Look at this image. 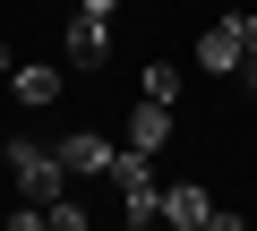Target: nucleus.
Segmentation results:
<instances>
[{
	"label": "nucleus",
	"instance_id": "20e7f679",
	"mask_svg": "<svg viewBox=\"0 0 257 231\" xmlns=\"http://www.w3.org/2000/svg\"><path fill=\"white\" fill-rule=\"evenodd\" d=\"M52 154L69 163V180H111V163H120V146H111L103 129H69V137H60Z\"/></svg>",
	"mask_w": 257,
	"mask_h": 231
},
{
	"label": "nucleus",
	"instance_id": "39448f33",
	"mask_svg": "<svg viewBox=\"0 0 257 231\" xmlns=\"http://www.w3.org/2000/svg\"><path fill=\"white\" fill-rule=\"evenodd\" d=\"M197 69H206V77H240V9L197 35Z\"/></svg>",
	"mask_w": 257,
	"mask_h": 231
},
{
	"label": "nucleus",
	"instance_id": "1a4fd4ad",
	"mask_svg": "<svg viewBox=\"0 0 257 231\" xmlns=\"http://www.w3.org/2000/svg\"><path fill=\"white\" fill-rule=\"evenodd\" d=\"M138 86H146V103H180V69H172V60H146Z\"/></svg>",
	"mask_w": 257,
	"mask_h": 231
},
{
	"label": "nucleus",
	"instance_id": "0eeeda50",
	"mask_svg": "<svg viewBox=\"0 0 257 231\" xmlns=\"http://www.w3.org/2000/svg\"><path fill=\"white\" fill-rule=\"evenodd\" d=\"M206 214H214V197H206L197 180H172V188H163V231H197Z\"/></svg>",
	"mask_w": 257,
	"mask_h": 231
},
{
	"label": "nucleus",
	"instance_id": "6e6552de",
	"mask_svg": "<svg viewBox=\"0 0 257 231\" xmlns=\"http://www.w3.org/2000/svg\"><path fill=\"white\" fill-rule=\"evenodd\" d=\"M9 94H18L26 111H43V103L60 94V69H43V60H18V69H9Z\"/></svg>",
	"mask_w": 257,
	"mask_h": 231
},
{
	"label": "nucleus",
	"instance_id": "ddd939ff",
	"mask_svg": "<svg viewBox=\"0 0 257 231\" xmlns=\"http://www.w3.org/2000/svg\"><path fill=\"white\" fill-rule=\"evenodd\" d=\"M77 9H86V18H120V0H77Z\"/></svg>",
	"mask_w": 257,
	"mask_h": 231
},
{
	"label": "nucleus",
	"instance_id": "f257e3e1",
	"mask_svg": "<svg viewBox=\"0 0 257 231\" xmlns=\"http://www.w3.org/2000/svg\"><path fill=\"white\" fill-rule=\"evenodd\" d=\"M9 180H18V197L26 205H52V197H69V163L52 154V146H35V137H9Z\"/></svg>",
	"mask_w": 257,
	"mask_h": 231
},
{
	"label": "nucleus",
	"instance_id": "9b49d317",
	"mask_svg": "<svg viewBox=\"0 0 257 231\" xmlns=\"http://www.w3.org/2000/svg\"><path fill=\"white\" fill-rule=\"evenodd\" d=\"M43 222H52V231H94V222H86V205H77V197H52V205H43Z\"/></svg>",
	"mask_w": 257,
	"mask_h": 231
},
{
	"label": "nucleus",
	"instance_id": "4468645a",
	"mask_svg": "<svg viewBox=\"0 0 257 231\" xmlns=\"http://www.w3.org/2000/svg\"><path fill=\"white\" fill-rule=\"evenodd\" d=\"M120 231H163V222H138V214H120Z\"/></svg>",
	"mask_w": 257,
	"mask_h": 231
},
{
	"label": "nucleus",
	"instance_id": "2eb2a0df",
	"mask_svg": "<svg viewBox=\"0 0 257 231\" xmlns=\"http://www.w3.org/2000/svg\"><path fill=\"white\" fill-rule=\"evenodd\" d=\"M9 69H18V52H9V43H0V77H9Z\"/></svg>",
	"mask_w": 257,
	"mask_h": 231
},
{
	"label": "nucleus",
	"instance_id": "9d476101",
	"mask_svg": "<svg viewBox=\"0 0 257 231\" xmlns=\"http://www.w3.org/2000/svg\"><path fill=\"white\" fill-rule=\"evenodd\" d=\"M240 94H257V9H240Z\"/></svg>",
	"mask_w": 257,
	"mask_h": 231
},
{
	"label": "nucleus",
	"instance_id": "f03ea898",
	"mask_svg": "<svg viewBox=\"0 0 257 231\" xmlns=\"http://www.w3.org/2000/svg\"><path fill=\"white\" fill-rule=\"evenodd\" d=\"M111 188H120V214H138V222H163V180H155V154H128L111 163Z\"/></svg>",
	"mask_w": 257,
	"mask_h": 231
},
{
	"label": "nucleus",
	"instance_id": "423d86ee",
	"mask_svg": "<svg viewBox=\"0 0 257 231\" xmlns=\"http://www.w3.org/2000/svg\"><path fill=\"white\" fill-rule=\"evenodd\" d=\"M163 146H172V103L138 94V111H128V154H163Z\"/></svg>",
	"mask_w": 257,
	"mask_h": 231
},
{
	"label": "nucleus",
	"instance_id": "f8f14e48",
	"mask_svg": "<svg viewBox=\"0 0 257 231\" xmlns=\"http://www.w3.org/2000/svg\"><path fill=\"white\" fill-rule=\"evenodd\" d=\"M197 231H248V222H240V214H223V205H214V214H206V222H197Z\"/></svg>",
	"mask_w": 257,
	"mask_h": 231
},
{
	"label": "nucleus",
	"instance_id": "7ed1b4c3",
	"mask_svg": "<svg viewBox=\"0 0 257 231\" xmlns=\"http://www.w3.org/2000/svg\"><path fill=\"white\" fill-rule=\"evenodd\" d=\"M60 60H69L77 77H94V69L111 60V18H86V9H77V18L60 26Z\"/></svg>",
	"mask_w": 257,
	"mask_h": 231
}]
</instances>
